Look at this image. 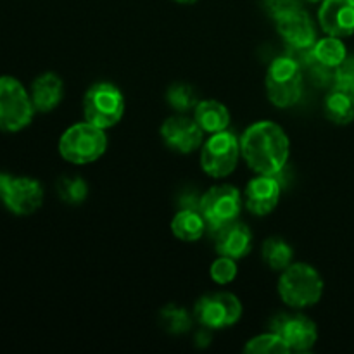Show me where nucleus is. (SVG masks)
I'll return each instance as SVG.
<instances>
[{"instance_id": "1", "label": "nucleus", "mask_w": 354, "mask_h": 354, "mask_svg": "<svg viewBox=\"0 0 354 354\" xmlns=\"http://www.w3.org/2000/svg\"><path fill=\"white\" fill-rule=\"evenodd\" d=\"M241 154L256 175H280L290 156V140L273 121H258L244 131Z\"/></svg>"}, {"instance_id": "2", "label": "nucleus", "mask_w": 354, "mask_h": 354, "mask_svg": "<svg viewBox=\"0 0 354 354\" xmlns=\"http://www.w3.org/2000/svg\"><path fill=\"white\" fill-rule=\"evenodd\" d=\"M280 299L294 310L311 308L324 296V279L308 263H292L279 279Z\"/></svg>"}, {"instance_id": "3", "label": "nucleus", "mask_w": 354, "mask_h": 354, "mask_svg": "<svg viewBox=\"0 0 354 354\" xmlns=\"http://www.w3.org/2000/svg\"><path fill=\"white\" fill-rule=\"evenodd\" d=\"M107 149V135L104 128L88 121L69 127L59 138V154L64 161L76 166L99 161Z\"/></svg>"}, {"instance_id": "4", "label": "nucleus", "mask_w": 354, "mask_h": 354, "mask_svg": "<svg viewBox=\"0 0 354 354\" xmlns=\"http://www.w3.org/2000/svg\"><path fill=\"white\" fill-rule=\"evenodd\" d=\"M266 93L273 106L280 109L297 104L303 95V69L292 55L277 57L266 71Z\"/></svg>"}, {"instance_id": "5", "label": "nucleus", "mask_w": 354, "mask_h": 354, "mask_svg": "<svg viewBox=\"0 0 354 354\" xmlns=\"http://www.w3.org/2000/svg\"><path fill=\"white\" fill-rule=\"evenodd\" d=\"M35 109L30 92L14 76H0V130L17 133L33 121Z\"/></svg>"}, {"instance_id": "6", "label": "nucleus", "mask_w": 354, "mask_h": 354, "mask_svg": "<svg viewBox=\"0 0 354 354\" xmlns=\"http://www.w3.org/2000/svg\"><path fill=\"white\" fill-rule=\"evenodd\" d=\"M124 114L123 92L109 82L93 83L83 97V116L95 127L113 128Z\"/></svg>"}, {"instance_id": "7", "label": "nucleus", "mask_w": 354, "mask_h": 354, "mask_svg": "<svg viewBox=\"0 0 354 354\" xmlns=\"http://www.w3.org/2000/svg\"><path fill=\"white\" fill-rule=\"evenodd\" d=\"M241 156V140L232 131L211 133L201 145V168L211 178H225L237 168Z\"/></svg>"}, {"instance_id": "8", "label": "nucleus", "mask_w": 354, "mask_h": 354, "mask_svg": "<svg viewBox=\"0 0 354 354\" xmlns=\"http://www.w3.org/2000/svg\"><path fill=\"white\" fill-rule=\"evenodd\" d=\"M0 201L16 216H30L44 204V187L30 176L0 173Z\"/></svg>"}, {"instance_id": "9", "label": "nucleus", "mask_w": 354, "mask_h": 354, "mask_svg": "<svg viewBox=\"0 0 354 354\" xmlns=\"http://www.w3.org/2000/svg\"><path fill=\"white\" fill-rule=\"evenodd\" d=\"M242 206H244L242 194L234 185H216L211 187L201 197L199 211L206 220L207 228L216 234L223 227L237 221Z\"/></svg>"}, {"instance_id": "10", "label": "nucleus", "mask_w": 354, "mask_h": 354, "mask_svg": "<svg viewBox=\"0 0 354 354\" xmlns=\"http://www.w3.org/2000/svg\"><path fill=\"white\" fill-rule=\"evenodd\" d=\"M242 317V304L230 292H211L201 297L194 308V318L203 327L227 328L237 324Z\"/></svg>"}, {"instance_id": "11", "label": "nucleus", "mask_w": 354, "mask_h": 354, "mask_svg": "<svg viewBox=\"0 0 354 354\" xmlns=\"http://www.w3.org/2000/svg\"><path fill=\"white\" fill-rule=\"evenodd\" d=\"M275 26L280 37L296 52H310L317 44V31L310 14L301 7L277 14Z\"/></svg>"}, {"instance_id": "12", "label": "nucleus", "mask_w": 354, "mask_h": 354, "mask_svg": "<svg viewBox=\"0 0 354 354\" xmlns=\"http://www.w3.org/2000/svg\"><path fill=\"white\" fill-rule=\"evenodd\" d=\"M270 330L279 334L290 351H310L318 341V330L313 320L299 313H279L270 322Z\"/></svg>"}, {"instance_id": "13", "label": "nucleus", "mask_w": 354, "mask_h": 354, "mask_svg": "<svg viewBox=\"0 0 354 354\" xmlns=\"http://www.w3.org/2000/svg\"><path fill=\"white\" fill-rule=\"evenodd\" d=\"M282 194L279 175H258L245 185L244 206L254 216H266L275 211Z\"/></svg>"}, {"instance_id": "14", "label": "nucleus", "mask_w": 354, "mask_h": 354, "mask_svg": "<svg viewBox=\"0 0 354 354\" xmlns=\"http://www.w3.org/2000/svg\"><path fill=\"white\" fill-rule=\"evenodd\" d=\"M161 137L171 151L190 154L204 144V131L196 120L187 116H171L162 123Z\"/></svg>"}, {"instance_id": "15", "label": "nucleus", "mask_w": 354, "mask_h": 354, "mask_svg": "<svg viewBox=\"0 0 354 354\" xmlns=\"http://www.w3.org/2000/svg\"><path fill=\"white\" fill-rule=\"evenodd\" d=\"M318 23L330 37L346 38L354 33V0H324Z\"/></svg>"}, {"instance_id": "16", "label": "nucleus", "mask_w": 354, "mask_h": 354, "mask_svg": "<svg viewBox=\"0 0 354 354\" xmlns=\"http://www.w3.org/2000/svg\"><path fill=\"white\" fill-rule=\"evenodd\" d=\"M216 252L220 256H227L232 259H242L251 252L252 249V234L249 227L244 223L227 225L221 230L216 232Z\"/></svg>"}, {"instance_id": "17", "label": "nucleus", "mask_w": 354, "mask_h": 354, "mask_svg": "<svg viewBox=\"0 0 354 354\" xmlns=\"http://www.w3.org/2000/svg\"><path fill=\"white\" fill-rule=\"evenodd\" d=\"M30 95L37 113H50L62 102V97H64L62 78L55 73H44L37 76L31 83Z\"/></svg>"}, {"instance_id": "18", "label": "nucleus", "mask_w": 354, "mask_h": 354, "mask_svg": "<svg viewBox=\"0 0 354 354\" xmlns=\"http://www.w3.org/2000/svg\"><path fill=\"white\" fill-rule=\"evenodd\" d=\"M194 120L204 133H218L230 124V113L227 106L218 100H199L194 109Z\"/></svg>"}, {"instance_id": "19", "label": "nucleus", "mask_w": 354, "mask_h": 354, "mask_svg": "<svg viewBox=\"0 0 354 354\" xmlns=\"http://www.w3.org/2000/svg\"><path fill=\"white\" fill-rule=\"evenodd\" d=\"M207 223L199 209L182 207L171 220V232L183 242H196L206 234Z\"/></svg>"}, {"instance_id": "20", "label": "nucleus", "mask_w": 354, "mask_h": 354, "mask_svg": "<svg viewBox=\"0 0 354 354\" xmlns=\"http://www.w3.org/2000/svg\"><path fill=\"white\" fill-rule=\"evenodd\" d=\"M325 116L335 124H349L354 121V93L334 86L325 99Z\"/></svg>"}, {"instance_id": "21", "label": "nucleus", "mask_w": 354, "mask_h": 354, "mask_svg": "<svg viewBox=\"0 0 354 354\" xmlns=\"http://www.w3.org/2000/svg\"><path fill=\"white\" fill-rule=\"evenodd\" d=\"M311 55H313V61H317L320 66L335 69L346 61L348 52H346V45L341 38L328 35L322 40H317L315 47L311 48Z\"/></svg>"}, {"instance_id": "22", "label": "nucleus", "mask_w": 354, "mask_h": 354, "mask_svg": "<svg viewBox=\"0 0 354 354\" xmlns=\"http://www.w3.org/2000/svg\"><path fill=\"white\" fill-rule=\"evenodd\" d=\"M261 256L263 261L266 263V266L270 270H273V272H283L287 266L292 265L294 251L283 239L272 237L268 241H265V244H263Z\"/></svg>"}, {"instance_id": "23", "label": "nucleus", "mask_w": 354, "mask_h": 354, "mask_svg": "<svg viewBox=\"0 0 354 354\" xmlns=\"http://www.w3.org/2000/svg\"><path fill=\"white\" fill-rule=\"evenodd\" d=\"M55 190H57L59 199L69 206H80L85 203L88 196V185L82 176L76 175H62L55 182Z\"/></svg>"}, {"instance_id": "24", "label": "nucleus", "mask_w": 354, "mask_h": 354, "mask_svg": "<svg viewBox=\"0 0 354 354\" xmlns=\"http://www.w3.org/2000/svg\"><path fill=\"white\" fill-rule=\"evenodd\" d=\"M244 353L249 354H287L290 348L287 342L280 337L279 334L270 330L268 334H261L252 337L248 344L244 346Z\"/></svg>"}, {"instance_id": "25", "label": "nucleus", "mask_w": 354, "mask_h": 354, "mask_svg": "<svg viewBox=\"0 0 354 354\" xmlns=\"http://www.w3.org/2000/svg\"><path fill=\"white\" fill-rule=\"evenodd\" d=\"M166 100L178 113L196 109V106L199 104L196 90L187 83H175V85L169 86L168 92H166Z\"/></svg>"}, {"instance_id": "26", "label": "nucleus", "mask_w": 354, "mask_h": 354, "mask_svg": "<svg viewBox=\"0 0 354 354\" xmlns=\"http://www.w3.org/2000/svg\"><path fill=\"white\" fill-rule=\"evenodd\" d=\"M161 322L165 328L171 334H185L192 327L194 318L190 317L185 308H178L175 304H169L161 311Z\"/></svg>"}, {"instance_id": "27", "label": "nucleus", "mask_w": 354, "mask_h": 354, "mask_svg": "<svg viewBox=\"0 0 354 354\" xmlns=\"http://www.w3.org/2000/svg\"><path fill=\"white\" fill-rule=\"evenodd\" d=\"M209 275L216 283L227 286V283L234 282L235 277H237V261L232 258H227V256H220V258L211 265Z\"/></svg>"}, {"instance_id": "28", "label": "nucleus", "mask_w": 354, "mask_h": 354, "mask_svg": "<svg viewBox=\"0 0 354 354\" xmlns=\"http://www.w3.org/2000/svg\"><path fill=\"white\" fill-rule=\"evenodd\" d=\"M334 86L354 93V57H346V61L334 69Z\"/></svg>"}, {"instance_id": "29", "label": "nucleus", "mask_w": 354, "mask_h": 354, "mask_svg": "<svg viewBox=\"0 0 354 354\" xmlns=\"http://www.w3.org/2000/svg\"><path fill=\"white\" fill-rule=\"evenodd\" d=\"M266 9L272 14V17H275L277 14L283 12V10L294 9V7H299V0H265Z\"/></svg>"}, {"instance_id": "30", "label": "nucleus", "mask_w": 354, "mask_h": 354, "mask_svg": "<svg viewBox=\"0 0 354 354\" xmlns=\"http://www.w3.org/2000/svg\"><path fill=\"white\" fill-rule=\"evenodd\" d=\"M173 2H178V3H194L197 0H173Z\"/></svg>"}, {"instance_id": "31", "label": "nucleus", "mask_w": 354, "mask_h": 354, "mask_svg": "<svg viewBox=\"0 0 354 354\" xmlns=\"http://www.w3.org/2000/svg\"><path fill=\"white\" fill-rule=\"evenodd\" d=\"M308 2H313V3H317V2H324V0H308Z\"/></svg>"}]
</instances>
